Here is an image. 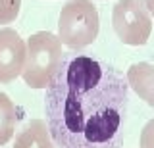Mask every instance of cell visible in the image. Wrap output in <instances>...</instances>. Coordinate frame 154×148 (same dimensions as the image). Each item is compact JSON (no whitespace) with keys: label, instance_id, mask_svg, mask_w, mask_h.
<instances>
[{"label":"cell","instance_id":"cell-1","mask_svg":"<svg viewBox=\"0 0 154 148\" xmlns=\"http://www.w3.org/2000/svg\"><path fill=\"white\" fill-rule=\"evenodd\" d=\"M129 85L114 65L85 54L62 56L45 96L58 148H122Z\"/></svg>","mask_w":154,"mask_h":148},{"label":"cell","instance_id":"cell-2","mask_svg":"<svg viewBox=\"0 0 154 148\" xmlns=\"http://www.w3.org/2000/svg\"><path fill=\"white\" fill-rule=\"evenodd\" d=\"M62 56V42L54 33H35L27 42V58L21 71L23 81L33 89H46L60 68Z\"/></svg>","mask_w":154,"mask_h":148},{"label":"cell","instance_id":"cell-3","mask_svg":"<svg viewBox=\"0 0 154 148\" xmlns=\"http://www.w3.org/2000/svg\"><path fill=\"white\" fill-rule=\"evenodd\" d=\"M60 42L69 48H85L98 37V12L91 0H69L60 12Z\"/></svg>","mask_w":154,"mask_h":148},{"label":"cell","instance_id":"cell-4","mask_svg":"<svg viewBox=\"0 0 154 148\" xmlns=\"http://www.w3.org/2000/svg\"><path fill=\"white\" fill-rule=\"evenodd\" d=\"M114 31L119 41L131 46H141L148 41L152 20L143 0H118L112 14Z\"/></svg>","mask_w":154,"mask_h":148},{"label":"cell","instance_id":"cell-5","mask_svg":"<svg viewBox=\"0 0 154 148\" xmlns=\"http://www.w3.org/2000/svg\"><path fill=\"white\" fill-rule=\"evenodd\" d=\"M27 58V46L17 31L0 29V83H10L21 75Z\"/></svg>","mask_w":154,"mask_h":148},{"label":"cell","instance_id":"cell-6","mask_svg":"<svg viewBox=\"0 0 154 148\" xmlns=\"http://www.w3.org/2000/svg\"><path fill=\"white\" fill-rule=\"evenodd\" d=\"M125 81L148 106L154 108V65L152 64H146V62L133 64L127 71Z\"/></svg>","mask_w":154,"mask_h":148},{"label":"cell","instance_id":"cell-7","mask_svg":"<svg viewBox=\"0 0 154 148\" xmlns=\"http://www.w3.org/2000/svg\"><path fill=\"white\" fill-rule=\"evenodd\" d=\"M14 148H52L50 135L46 131V123L41 121V119H33L19 133Z\"/></svg>","mask_w":154,"mask_h":148},{"label":"cell","instance_id":"cell-8","mask_svg":"<svg viewBox=\"0 0 154 148\" xmlns=\"http://www.w3.org/2000/svg\"><path fill=\"white\" fill-rule=\"evenodd\" d=\"M16 106L4 92H0V146L12 138L16 129Z\"/></svg>","mask_w":154,"mask_h":148},{"label":"cell","instance_id":"cell-9","mask_svg":"<svg viewBox=\"0 0 154 148\" xmlns=\"http://www.w3.org/2000/svg\"><path fill=\"white\" fill-rule=\"evenodd\" d=\"M21 0H0V23H10L17 17Z\"/></svg>","mask_w":154,"mask_h":148},{"label":"cell","instance_id":"cell-10","mask_svg":"<svg viewBox=\"0 0 154 148\" xmlns=\"http://www.w3.org/2000/svg\"><path fill=\"white\" fill-rule=\"evenodd\" d=\"M141 148H154V119H150L141 131Z\"/></svg>","mask_w":154,"mask_h":148},{"label":"cell","instance_id":"cell-11","mask_svg":"<svg viewBox=\"0 0 154 148\" xmlns=\"http://www.w3.org/2000/svg\"><path fill=\"white\" fill-rule=\"evenodd\" d=\"M143 2H144V6H146L148 14H152V16H154V0H143Z\"/></svg>","mask_w":154,"mask_h":148}]
</instances>
